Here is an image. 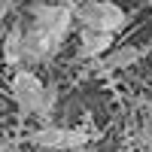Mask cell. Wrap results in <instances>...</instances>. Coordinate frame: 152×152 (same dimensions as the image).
Masks as SVG:
<instances>
[{"instance_id":"cell-1","label":"cell","mask_w":152,"mask_h":152,"mask_svg":"<svg viewBox=\"0 0 152 152\" xmlns=\"http://www.w3.org/2000/svg\"><path fill=\"white\" fill-rule=\"evenodd\" d=\"M128 12L113 0H94V3H82L76 6V24H82V31H100V34H113L125 28Z\"/></svg>"},{"instance_id":"cell-2","label":"cell","mask_w":152,"mask_h":152,"mask_svg":"<svg viewBox=\"0 0 152 152\" xmlns=\"http://www.w3.org/2000/svg\"><path fill=\"white\" fill-rule=\"evenodd\" d=\"M46 94V85L40 82V76L31 73V70H15L9 79V97L15 100V107L21 116H37V110H40V100Z\"/></svg>"},{"instance_id":"cell-3","label":"cell","mask_w":152,"mask_h":152,"mask_svg":"<svg viewBox=\"0 0 152 152\" xmlns=\"http://www.w3.org/2000/svg\"><path fill=\"white\" fill-rule=\"evenodd\" d=\"M61 46H64V37L46 31L40 24H28V31H24V64H40V61L55 58L61 52Z\"/></svg>"},{"instance_id":"cell-4","label":"cell","mask_w":152,"mask_h":152,"mask_svg":"<svg viewBox=\"0 0 152 152\" xmlns=\"http://www.w3.org/2000/svg\"><path fill=\"white\" fill-rule=\"evenodd\" d=\"M113 52V34H100V31H82L79 34V58H107Z\"/></svg>"},{"instance_id":"cell-5","label":"cell","mask_w":152,"mask_h":152,"mask_svg":"<svg viewBox=\"0 0 152 152\" xmlns=\"http://www.w3.org/2000/svg\"><path fill=\"white\" fill-rule=\"evenodd\" d=\"M140 58H143V49H140V46H119V49H113L107 58L97 61V70H100V73L125 70V67H134Z\"/></svg>"},{"instance_id":"cell-6","label":"cell","mask_w":152,"mask_h":152,"mask_svg":"<svg viewBox=\"0 0 152 152\" xmlns=\"http://www.w3.org/2000/svg\"><path fill=\"white\" fill-rule=\"evenodd\" d=\"M31 146L40 149V152H58V149H67V128H55V125H43L37 128L31 137Z\"/></svg>"},{"instance_id":"cell-7","label":"cell","mask_w":152,"mask_h":152,"mask_svg":"<svg viewBox=\"0 0 152 152\" xmlns=\"http://www.w3.org/2000/svg\"><path fill=\"white\" fill-rule=\"evenodd\" d=\"M24 21H15L12 28L6 31V40H3V58L9 67L24 64Z\"/></svg>"},{"instance_id":"cell-8","label":"cell","mask_w":152,"mask_h":152,"mask_svg":"<svg viewBox=\"0 0 152 152\" xmlns=\"http://www.w3.org/2000/svg\"><path fill=\"white\" fill-rule=\"evenodd\" d=\"M55 104H58V85L55 82H49L46 85V94H43V100H40V110H37V119H49L52 116V110H55Z\"/></svg>"},{"instance_id":"cell-9","label":"cell","mask_w":152,"mask_h":152,"mask_svg":"<svg viewBox=\"0 0 152 152\" xmlns=\"http://www.w3.org/2000/svg\"><path fill=\"white\" fill-rule=\"evenodd\" d=\"M88 131L85 128H67V149H82V146H88Z\"/></svg>"},{"instance_id":"cell-10","label":"cell","mask_w":152,"mask_h":152,"mask_svg":"<svg viewBox=\"0 0 152 152\" xmlns=\"http://www.w3.org/2000/svg\"><path fill=\"white\" fill-rule=\"evenodd\" d=\"M140 146L146 149V152H152V116H146L143 119V125H140Z\"/></svg>"},{"instance_id":"cell-11","label":"cell","mask_w":152,"mask_h":152,"mask_svg":"<svg viewBox=\"0 0 152 152\" xmlns=\"http://www.w3.org/2000/svg\"><path fill=\"white\" fill-rule=\"evenodd\" d=\"M0 152H18V143L12 140V137H6V140H3V149H0Z\"/></svg>"},{"instance_id":"cell-12","label":"cell","mask_w":152,"mask_h":152,"mask_svg":"<svg viewBox=\"0 0 152 152\" xmlns=\"http://www.w3.org/2000/svg\"><path fill=\"white\" fill-rule=\"evenodd\" d=\"M9 9H12V0H0V15H9Z\"/></svg>"},{"instance_id":"cell-13","label":"cell","mask_w":152,"mask_h":152,"mask_svg":"<svg viewBox=\"0 0 152 152\" xmlns=\"http://www.w3.org/2000/svg\"><path fill=\"white\" fill-rule=\"evenodd\" d=\"M73 3H76V6H82V3H94V0H73Z\"/></svg>"},{"instance_id":"cell-14","label":"cell","mask_w":152,"mask_h":152,"mask_svg":"<svg viewBox=\"0 0 152 152\" xmlns=\"http://www.w3.org/2000/svg\"><path fill=\"white\" fill-rule=\"evenodd\" d=\"M149 116H152V110H149Z\"/></svg>"},{"instance_id":"cell-15","label":"cell","mask_w":152,"mask_h":152,"mask_svg":"<svg viewBox=\"0 0 152 152\" xmlns=\"http://www.w3.org/2000/svg\"><path fill=\"white\" fill-rule=\"evenodd\" d=\"M34 152H40V149H34Z\"/></svg>"}]
</instances>
